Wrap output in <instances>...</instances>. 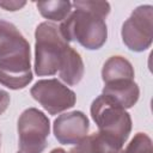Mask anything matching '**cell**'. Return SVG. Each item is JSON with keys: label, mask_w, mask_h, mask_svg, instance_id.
Instances as JSON below:
<instances>
[{"label": "cell", "mask_w": 153, "mask_h": 153, "mask_svg": "<svg viewBox=\"0 0 153 153\" xmlns=\"http://www.w3.org/2000/svg\"><path fill=\"white\" fill-rule=\"evenodd\" d=\"M74 11L59 26L65 41L78 42L88 50L102 48L108 38L105 18L110 13L106 1H74Z\"/></svg>", "instance_id": "1"}, {"label": "cell", "mask_w": 153, "mask_h": 153, "mask_svg": "<svg viewBox=\"0 0 153 153\" xmlns=\"http://www.w3.org/2000/svg\"><path fill=\"white\" fill-rule=\"evenodd\" d=\"M50 153H69V152H66V151L62 149V148H54Z\"/></svg>", "instance_id": "17"}, {"label": "cell", "mask_w": 153, "mask_h": 153, "mask_svg": "<svg viewBox=\"0 0 153 153\" xmlns=\"http://www.w3.org/2000/svg\"><path fill=\"white\" fill-rule=\"evenodd\" d=\"M30 44L10 22L0 19V84L20 90L32 80Z\"/></svg>", "instance_id": "2"}, {"label": "cell", "mask_w": 153, "mask_h": 153, "mask_svg": "<svg viewBox=\"0 0 153 153\" xmlns=\"http://www.w3.org/2000/svg\"><path fill=\"white\" fill-rule=\"evenodd\" d=\"M121 153H153L152 140L146 133H136Z\"/></svg>", "instance_id": "14"}, {"label": "cell", "mask_w": 153, "mask_h": 153, "mask_svg": "<svg viewBox=\"0 0 153 153\" xmlns=\"http://www.w3.org/2000/svg\"><path fill=\"white\" fill-rule=\"evenodd\" d=\"M0 146H1V134H0Z\"/></svg>", "instance_id": "18"}, {"label": "cell", "mask_w": 153, "mask_h": 153, "mask_svg": "<svg viewBox=\"0 0 153 153\" xmlns=\"http://www.w3.org/2000/svg\"><path fill=\"white\" fill-rule=\"evenodd\" d=\"M36 7L42 17L51 22H63L72 12V2L66 0L39 1L36 2Z\"/></svg>", "instance_id": "13"}, {"label": "cell", "mask_w": 153, "mask_h": 153, "mask_svg": "<svg viewBox=\"0 0 153 153\" xmlns=\"http://www.w3.org/2000/svg\"><path fill=\"white\" fill-rule=\"evenodd\" d=\"M121 36L126 47L131 51L147 50L153 38V7L151 5L137 6L123 23Z\"/></svg>", "instance_id": "6"}, {"label": "cell", "mask_w": 153, "mask_h": 153, "mask_svg": "<svg viewBox=\"0 0 153 153\" xmlns=\"http://www.w3.org/2000/svg\"><path fill=\"white\" fill-rule=\"evenodd\" d=\"M26 5L25 1H16V0H4L0 1V7H2L6 11H18L20 8H23Z\"/></svg>", "instance_id": "15"}, {"label": "cell", "mask_w": 153, "mask_h": 153, "mask_svg": "<svg viewBox=\"0 0 153 153\" xmlns=\"http://www.w3.org/2000/svg\"><path fill=\"white\" fill-rule=\"evenodd\" d=\"M102 79L104 84L134 79V68L126 57L115 55L104 62L102 68Z\"/></svg>", "instance_id": "12"}, {"label": "cell", "mask_w": 153, "mask_h": 153, "mask_svg": "<svg viewBox=\"0 0 153 153\" xmlns=\"http://www.w3.org/2000/svg\"><path fill=\"white\" fill-rule=\"evenodd\" d=\"M10 100H11V98H10L8 92L0 88V115H2L6 111V109L10 105Z\"/></svg>", "instance_id": "16"}, {"label": "cell", "mask_w": 153, "mask_h": 153, "mask_svg": "<svg viewBox=\"0 0 153 153\" xmlns=\"http://www.w3.org/2000/svg\"><path fill=\"white\" fill-rule=\"evenodd\" d=\"M90 130V121L81 111H71L55 118L53 131L56 140L62 145H78Z\"/></svg>", "instance_id": "8"}, {"label": "cell", "mask_w": 153, "mask_h": 153, "mask_svg": "<svg viewBox=\"0 0 153 153\" xmlns=\"http://www.w3.org/2000/svg\"><path fill=\"white\" fill-rule=\"evenodd\" d=\"M50 134V121L43 111L29 108L18 118L19 149L24 153H42Z\"/></svg>", "instance_id": "5"}, {"label": "cell", "mask_w": 153, "mask_h": 153, "mask_svg": "<svg viewBox=\"0 0 153 153\" xmlns=\"http://www.w3.org/2000/svg\"><path fill=\"white\" fill-rule=\"evenodd\" d=\"M85 66L80 54L74 50L71 45H68L63 53L61 65L59 68L60 79L69 86H74L79 84L84 76Z\"/></svg>", "instance_id": "11"}, {"label": "cell", "mask_w": 153, "mask_h": 153, "mask_svg": "<svg viewBox=\"0 0 153 153\" xmlns=\"http://www.w3.org/2000/svg\"><path fill=\"white\" fill-rule=\"evenodd\" d=\"M91 116L99 131L109 134L124 143L131 131L130 115L104 94L98 96L91 104Z\"/></svg>", "instance_id": "4"}, {"label": "cell", "mask_w": 153, "mask_h": 153, "mask_svg": "<svg viewBox=\"0 0 153 153\" xmlns=\"http://www.w3.org/2000/svg\"><path fill=\"white\" fill-rule=\"evenodd\" d=\"M30 93L45 111L50 115L60 114L74 106L76 96L74 91L67 87L57 79H42L35 82Z\"/></svg>", "instance_id": "7"}, {"label": "cell", "mask_w": 153, "mask_h": 153, "mask_svg": "<svg viewBox=\"0 0 153 153\" xmlns=\"http://www.w3.org/2000/svg\"><path fill=\"white\" fill-rule=\"evenodd\" d=\"M102 94L110 98L123 109H129L133 108L139 100L140 88L134 79H127L104 84Z\"/></svg>", "instance_id": "10"}, {"label": "cell", "mask_w": 153, "mask_h": 153, "mask_svg": "<svg viewBox=\"0 0 153 153\" xmlns=\"http://www.w3.org/2000/svg\"><path fill=\"white\" fill-rule=\"evenodd\" d=\"M35 73L49 76L59 72L66 48L69 45L54 23L43 22L35 31Z\"/></svg>", "instance_id": "3"}, {"label": "cell", "mask_w": 153, "mask_h": 153, "mask_svg": "<svg viewBox=\"0 0 153 153\" xmlns=\"http://www.w3.org/2000/svg\"><path fill=\"white\" fill-rule=\"evenodd\" d=\"M123 143L103 131H97L82 139L69 153H121Z\"/></svg>", "instance_id": "9"}]
</instances>
